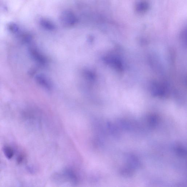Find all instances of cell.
<instances>
[{
  "mask_svg": "<svg viewBox=\"0 0 187 187\" xmlns=\"http://www.w3.org/2000/svg\"><path fill=\"white\" fill-rule=\"evenodd\" d=\"M105 61L108 64L118 71L123 69L122 62L119 57L116 56H110L105 58Z\"/></svg>",
  "mask_w": 187,
  "mask_h": 187,
  "instance_id": "obj_1",
  "label": "cell"
},
{
  "mask_svg": "<svg viewBox=\"0 0 187 187\" xmlns=\"http://www.w3.org/2000/svg\"><path fill=\"white\" fill-rule=\"evenodd\" d=\"M30 52L31 56L34 58V59L40 63L44 62V60L42 56L40 55L39 53L37 52L36 50L31 49L30 50Z\"/></svg>",
  "mask_w": 187,
  "mask_h": 187,
  "instance_id": "obj_7",
  "label": "cell"
},
{
  "mask_svg": "<svg viewBox=\"0 0 187 187\" xmlns=\"http://www.w3.org/2000/svg\"><path fill=\"white\" fill-rule=\"evenodd\" d=\"M36 80L37 83L42 86L48 89H49L51 88V85L48 82V80L43 75H38L36 77Z\"/></svg>",
  "mask_w": 187,
  "mask_h": 187,
  "instance_id": "obj_4",
  "label": "cell"
},
{
  "mask_svg": "<svg viewBox=\"0 0 187 187\" xmlns=\"http://www.w3.org/2000/svg\"><path fill=\"white\" fill-rule=\"evenodd\" d=\"M3 150L5 156L8 159H10L13 157L14 154V151L11 147L5 146L3 147Z\"/></svg>",
  "mask_w": 187,
  "mask_h": 187,
  "instance_id": "obj_5",
  "label": "cell"
},
{
  "mask_svg": "<svg viewBox=\"0 0 187 187\" xmlns=\"http://www.w3.org/2000/svg\"><path fill=\"white\" fill-rule=\"evenodd\" d=\"M23 159V157L22 156H19L17 158V161L18 163H20L22 161Z\"/></svg>",
  "mask_w": 187,
  "mask_h": 187,
  "instance_id": "obj_9",
  "label": "cell"
},
{
  "mask_svg": "<svg viewBox=\"0 0 187 187\" xmlns=\"http://www.w3.org/2000/svg\"><path fill=\"white\" fill-rule=\"evenodd\" d=\"M152 92L155 96H162L165 94V90L163 85L158 83H154L152 85Z\"/></svg>",
  "mask_w": 187,
  "mask_h": 187,
  "instance_id": "obj_3",
  "label": "cell"
},
{
  "mask_svg": "<svg viewBox=\"0 0 187 187\" xmlns=\"http://www.w3.org/2000/svg\"><path fill=\"white\" fill-rule=\"evenodd\" d=\"M76 21V18L72 13L66 12L63 14L61 17V21L63 24L66 25H72Z\"/></svg>",
  "mask_w": 187,
  "mask_h": 187,
  "instance_id": "obj_2",
  "label": "cell"
},
{
  "mask_svg": "<svg viewBox=\"0 0 187 187\" xmlns=\"http://www.w3.org/2000/svg\"><path fill=\"white\" fill-rule=\"evenodd\" d=\"M40 24L42 26L46 29L52 30L54 29V26L52 23L50 22L47 21L46 19H41L40 21Z\"/></svg>",
  "mask_w": 187,
  "mask_h": 187,
  "instance_id": "obj_8",
  "label": "cell"
},
{
  "mask_svg": "<svg viewBox=\"0 0 187 187\" xmlns=\"http://www.w3.org/2000/svg\"><path fill=\"white\" fill-rule=\"evenodd\" d=\"M8 29L13 34L18 35L20 33V30L17 24L14 22L9 23L7 25Z\"/></svg>",
  "mask_w": 187,
  "mask_h": 187,
  "instance_id": "obj_6",
  "label": "cell"
}]
</instances>
